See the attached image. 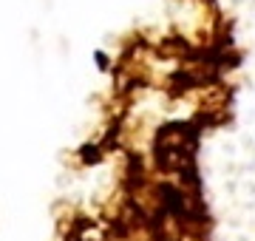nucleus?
Wrapping results in <instances>:
<instances>
[{
	"mask_svg": "<svg viewBox=\"0 0 255 241\" xmlns=\"http://www.w3.org/2000/svg\"><path fill=\"white\" fill-rule=\"evenodd\" d=\"M94 57H97V65H100L102 71H105V68H108V54H105V51H97Z\"/></svg>",
	"mask_w": 255,
	"mask_h": 241,
	"instance_id": "obj_1",
	"label": "nucleus"
}]
</instances>
